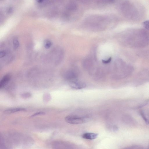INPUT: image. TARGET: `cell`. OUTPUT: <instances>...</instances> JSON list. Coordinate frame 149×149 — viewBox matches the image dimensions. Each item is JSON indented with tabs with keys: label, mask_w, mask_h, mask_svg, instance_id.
I'll return each instance as SVG.
<instances>
[{
	"label": "cell",
	"mask_w": 149,
	"mask_h": 149,
	"mask_svg": "<svg viewBox=\"0 0 149 149\" xmlns=\"http://www.w3.org/2000/svg\"><path fill=\"white\" fill-rule=\"evenodd\" d=\"M112 58L110 57L107 60H102V63H104V64H107V63H109L110 62Z\"/></svg>",
	"instance_id": "cell-15"
},
{
	"label": "cell",
	"mask_w": 149,
	"mask_h": 149,
	"mask_svg": "<svg viewBox=\"0 0 149 149\" xmlns=\"http://www.w3.org/2000/svg\"><path fill=\"white\" fill-rule=\"evenodd\" d=\"M52 45V43L49 40H47L45 41L44 46L45 48L48 49L50 48Z\"/></svg>",
	"instance_id": "cell-12"
},
{
	"label": "cell",
	"mask_w": 149,
	"mask_h": 149,
	"mask_svg": "<svg viewBox=\"0 0 149 149\" xmlns=\"http://www.w3.org/2000/svg\"><path fill=\"white\" fill-rule=\"evenodd\" d=\"M11 78V75L9 74H7L4 76L0 82V89L3 88L7 85Z\"/></svg>",
	"instance_id": "cell-7"
},
{
	"label": "cell",
	"mask_w": 149,
	"mask_h": 149,
	"mask_svg": "<svg viewBox=\"0 0 149 149\" xmlns=\"http://www.w3.org/2000/svg\"><path fill=\"white\" fill-rule=\"evenodd\" d=\"M6 54V52L4 50L1 51L0 52V57L1 58H3L5 56Z\"/></svg>",
	"instance_id": "cell-16"
},
{
	"label": "cell",
	"mask_w": 149,
	"mask_h": 149,
	"mask_svg": "<svg viewBox=\"0 0 149 149\" xmlns=\"http://www.w3.org/2000/svg\"><path fill=\"white\" fill-rule=\"evenodd\" d=\"M13 48L14 50H16L19 46V42L17 38L15 37L13 40Z\"/></svg>",
	"instance_id": "cell-10"
},
{
	"label": "cell",
	"mask_w": 149,
	"mask_h": 149,
	"mask_svg": "<svg viewBox=\"0 0 149 149\" xmlns=\"http://www.w3.org/2000/svg\"><path fill=\"white\" fill-rule=\"evenodd\" d=\"M90 118L87 116L80 117L78 116L70 115L65 118L66 121L69 124H83L89 120Z\"/></svg>",
	"instance_id": "cell-3"
},
{
	"label": "cell",
	"mask_w": 149,
	"mask_h": 149,
	"mask_svg": "<svg viewBox=\"0 0 149 149\" xmlns=\"http://www.w3.org/2000/svg\"><path fill=\"white\" fill-rule=\"evenodd\" d=\"M26 109L23 108H15L9 109H7L4 111L5 114H10L15 113V112H20L25 111Z\"/></svg>",
	"instance_id": "cell-9"
},
{
	"label": "cell",
	"mask_w": 149,
	"mask_h": 149,
	"mask_svg": "<svg viewBox=\"0 0 149 149\" xmlns=\"http://www.w3.org/2000/svg\"><path fill=\"white\" fill-rule=\"evenodd\" d=\"M98 3L102 4H111L115 2V0H96Z\"/></svg>",
	"instance_id": "cell-11"
},
{
	"label": "cell",
	"mask_w": 149,
	"mask_h": 149,
	"mask_svg": "<svg viewBox=\"0 0 149 149\" xmlns=\"http://www.w3.org/2000/svg\"><path fill=\"white\" fill-rule=\"evenodd\" d=\"M110 20V18L106 16H91L85 19V24L91 29L99 30L104 29Z\"/></svg>",
	"instance_id": "cell-1"
},
{
	"label": "cell",
	"mask_w": 149,
	"mask_h": 149,
	"mask_svg": "<svg viewBox=\"0 0 149 149\" xmlns=\"http://www.w3.org/2000/svg\"><path fill=\"white\" fill-rule=\"evenodd\" d=\"M31 94L29 93H26L25 94H23L22 95V96L23 97H25V98L28 97H30L31 96Z\"/></svg>",
	"instance_id": "cell-17"
},
{
	"label": "cell",
	"mask_w": 149,
	"mask_h": 149,
	"mask_svg": "<svg viewBox=\"0 0 149 149\" xmlns=\"http://www.w3.org/2000/svg\"><path fill=\"white\" fill-rule=\"evenodd\" d=\"M98 134L95 133H87L84 134L82 135L83 138L87 140H93L97 138Z\"/></svg>",
	"instance_id": "cell-8"
},
{
	"label": "cell",
	"mask_w": 149,
	"mask_h": 149,
	"mask_svg": "<svg viewBox=\"0 0 149 149\" xmlns=\"http://www.w3.org/2000/svg\"><path fill=\"white\" fill-rule=\"evenodd\" d=\"M45 0H36L38 3L41 4L45 2Z\"/></svg>",
	"instance_id": "cell-18"
},
{
	"label": "cell",
	"mask_w": 149,
	"mask_h": 149,
	"mask_svg": "<svg viewBox=\"0 0 149 149\" xmlns=\"http://www.w3.org/2000/svg\"><path fill=\"white\" fill-rule=\"evenodd\" d=\"M133 68L121 59L115 62L113 70V76L118 78L128 76L132 71Z\"/></svg>",
	"instance_id": "cell-2"
},
{
	"label": "cell",
	"mask_w": 149,
	"mask_h": 149,
	"mask_svg": "<svg viewBox=\"0 0 149 149\" xmlns=\"http://www.w3.org/2000/svg\"><path fill=\"white\" fill-rule=\"evenodd\" d=\"M78 9V6L76 3L74 2H70L67 7V12L66 13V17L67 19H69L71 14L75 12Z\"/></svg>",
	"instance_id": "cell-4"
},
{
	"label": "cell",
	"mask_w": 149,
	"mask_h": 149,
	"mask_svg": "<svg viewBox=\"0 0 149 149\" xmlns=\"http://www.w3.org/2000/svg\"><path fill=\"white\" fill-rule=\"evenodd\" d=\"M78 76L77 73L76 71L74 70L67 71L63 74L64 78L70 81L77 80Z\"/></svg>",
	"instance_id": "cell-5"
},
{
	"label": "cell",
	"mask_w": 149,
	"mask_h": 149,
	"mask_svg": "<svg viewBox=\"0 0 149 149\" xmlns=\"http://www.w3.org/2000/svg\"><path fill=\"white\" fill-rule=\"evenodd\" d=\"M69 85L71 88L76 90H80L84 88L86 86L85 83L77 80L70 81Z\"/></svg>",
	"instance_id": "cell-6"
},
{
	"label": "cell",
	"mask_w": 149,
	"mask_h": 149,
	"mask_svg": "<svg viewBox=\"0 0 149 149\" xmlns=\"http://www.w3.org/2000/svg\"><path fill=\"white\" fill-rule=\"evenodd\" d=\"M45 114V112H37V113L34 114H33L30 117H33L35 116H36L39 115H44Z\"/></svg>",
	"instance_id": "cell-14"
},
{
	"label": "cell",
	"mask_w": 149,
	"mask_h": 149,
	"mask_svg": "<svg viewBox=\"0 0 149 149\" xmlns=\"http://www.w3.org/2000/svg\"><path fill=\"white\" fill-rule=\"evenodd\" d=\"M143 25L146 30L149 31V20H146L143 23Z\"/></svg>",
	"instance_id": "cell-13"
}]
</instances>
